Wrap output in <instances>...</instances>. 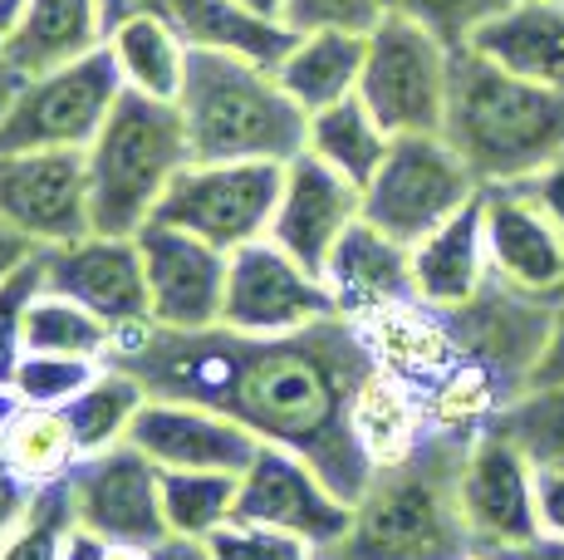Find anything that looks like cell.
I'll return each mask as SVG.
<instances>
[{
	"instance_id": "7dc6e473",
	"label": "cell",
	"mask_w": 564,
	"mask_h": 560,
	"mask_svg": "<svg viewBox=\"0 0 564 560\" xmlns=\"http://www.w3.org/2000/svg\"><path fill=\"white\" fill-rule=\"evenodd\" d=\"M535 502H540V531L564 541V472H535Z\"/></svg>"
},
{
	"instance_id": "2e32d148",
	"label": "cell",
	"mask_w": 564,
	"mask_h": 560,
	"mask_svg": "<svg viewBox=\"0 0 564 560\" xmlns=\"http://www.w3.org/2000/svg\"><path fill=\"white\" fill-rule=\"evenodd\" d=\"M123 443L138 448L162 472H236V477L265 448L241 418L221 413L212 403L162 398V394H148V403L138 408Z\"/></svg>"
},
{
	"instance_id": "7402d4cb",
	"label": "cell",
	"mask_w": 564,
	"mask_h": 560,
	"mask_svg": "<svg viewBox=\"0 0 564 560\" xmlns=\"http://www.w3.org/2000/svg\"><path fill=\"white\" fill-rule=\"evenodd\" d=\"M466 50L516 79L564 89V0H506L466 35Z\"/></svg>"
},
{
	"instance_id": "c3c4849f",
	"label": "cell",
	"mask_w": 564,
	"mask_h": 560,
	"mask_svg": "<svg viewBox=\"0 0 564 560\" xmlns=\"http://www.w3.org/2000/svg\"><path fill=\"white\" fill-rule=\"evenodd\" d=\"M172 0H99V15H104V40L113 35L118 25L128 20H143V15H167Z\"/></svg>"
},
{
	"instance_id": "f907efd6",
	"label": "cell",
	"mask_w": 564,
	"mask_h": 560,
	"mask_svg": "<svg viewBox=\"0 0 564 560\" xmlns=\"http://www.w3.org/2000/svg\"><path fill=\"white\" fill-rule=\"evenodd\" d=\"M25 6H30V0H0V50H6V40L15 35V25H20V15H25Z\"/></svg>"
},
{
	"instance_id": "7a4b0ae2",
	"label": "cell",
	"mask_w": 564,
	"mask_h": 560,
	"mask_svg": "<svg viewBox=\"0 0 564 560\" xmlns=\"http://www.w3.org/2000/svg\"><path fill=\"white\" fill-rule=\"evenodd\" d=\"M442 138L457 148L481 187H516L564 158V89L516 79L457 45Z\"/></svg>"
},
{
	"instance_id": "ba28073f",
	"label": "cell",
	"mask_w": 564,
	"mask_h": 560,
	"mask_svg": "<svg viewBox=\"0 0 564 560\" xmlns=\"http://www.w3.org/2000/svg\"><path fill=\"white\" fill-rule=\"evenodd\" d=\"M476 172L442 133L393 138L383 168L364 187V222L403 246H417L447 217H457L471 197H481Z\"/></svg>"
},
{
	"instance_id": "ab89813d",
	"label": "cell",
	"mask_w": 564,
	"mask_h": 560,
	"mask_svg": "<svg viewBox=\"0 0 564 560\" xmlns=\"http://www.w3.org/2000/svg\"><path fill=\"white\" fill-rule=\"evenodd\" d=\"M206 560H319L310 541L285 531H270V526H251V521H226L221 531H212L202 541Z\"/></svg>"
},
{
	"instance_id": "ffe728a7",
	"label": "cell",
	"mask_w": 564,
	"mask_h": 560,
	"mask_svg": "<svg viewBox=\"0 0 564 560\" xmlns=\"http://www.w3.org/2000/svg\"><path fill=\"white\" fill-rule=\"evenodd\" d=\"M486 251L506 286L564 300V231L520 187H486Z\"/></svg>"
},
{
	"instance_id": "b9f144b4",
	"label": "cell",
	"mask_w": 564,
	"mask_h": 560,
	"mask_svg": "<svg viewBox=\"0 0 564 560\" xmlns=\"http://www.w3.org/2000/svg\"><path fill=\"white\" fill-rule=\"evenodd\" d=\"M501 6H506V0H398V10H403V15L432 25L442 40H447V45H466V35H471L486 15H496Z\"/></svg>"
},
{
	"instance_id": "30bf717a",
	"label": "cell",
	"mask_w": 564,
	"mask_h": 560,
	"mask_svg": "<svg viewBox=\"0 0 564 560\" xmlns=\"http://www.w3.org/2000/svg\"><path fill=\"white\" fill-rule=\"evenodd\" d=\"M74 506V526L99 536L108 546H172L167 516H162V472L138 448L118 443L89 452L64 477Z\"/></svg>"
},
{
	"instance_id": "f5cc1de1",
	"label": "cell",
	"mask_w": 564,
	"mask_h": 560,
	"mask_svg": "<svg viewBox=\"0 0 564 560\" xmlns=\"http://www.w3.org/2000/svg\"><path fill=\"white\" fill-rule=\"evenodd\" d=\"M241 6L260 10V15H270V20H285V0H241Z\"/></svg>"
},
{
	"instance_id": "681fc988",
	"label": "cell",
	"mask_w": 564,
	"mask_h": 560,
	"mask_svg": "<svg viewBox=\"0 0 564 560\" xmlns=\"http://www.w3.org/2000/svg\"><path fill=\"white\" fill-rule=\"evenodd\" d=\"M506 560H564V541L560 536H540V541L506 551Z\"/></svg>"
},
{
	"instance_id": "9c48e42d",
	"label": "cell",
	"mask_w": 564,
	"mask_h": 560,
	"mask_svg": "<svg viewBox=\"0 0 564 560\" xmlns=\"http://www.w3.org/2000/svg\"><path fill=\"white\" fill-rule=\"evenodd\" d=\"M280 182L285 163H187L172 177L153 222L192 231L231 256L270 236Z\"/></svg>"
},
{
	"instance_id": "8992f818",
	"label": "cell",
	"mask_w": 564,
	"mask_h": 560,
	"mask_svg": "<svg viewBox=\"0 0 564 560\" xmlns=\"http://www.w3.org/2000/svg\"><path fill=\"white\" fill-rule=\"evenodd\" d=\"M6 109H0V153H30V148H89L113 114L118 94L128 89L118 60L108 50H89L45 74H15Z\"/></svg>"
},
{
	"instance_id": "6da1fadb",
	"label": "cell",
	"mask_w": 564,
	"mask_h": 560,
	"mask_svg": "<svg viewBox=\"0 0 564 560\" xmlns=\"http://www.w3.org/2000/svg\"><path fill=\"white\" fill-rule=\"evenodd\" d=\"M108 359L133 369L148 394L192 398L241 418L260 443L305 457L344 502H359L373 462L354 433V398L378 369L354 320L334 315L300 335L251 340L212 330H118Z\"/></svg>"
},
{
	"instance_id": "4fadbf2b",
	"label": "cell",
	"mask_w": 564,
	"mask_h": 560,
	"mask_svg": "<svg viewBox=\"0 0 564 560\" xmlns=\"http://www.w3.org/2000/svg\"><path fill=\"white\" fill-rule=\"evenodd\" d=\"M231 521L270 526L310 541L314 551H329L349 536L354 506L310 467L305 457H295L290 448L265 443L256 452V462L241 472V492H236V516Z\"/></svg>"
},
{
	"instance_id": "52a82bcc",
	"label": "cell",
	"mask_w": 564,
	"mask_h": 560,
	"mask_svg": "<svg viewBox=\"0 0 564 560\" xmlns=\"http://www.w3.org/2000/svg\"><path fill=\"white\" fill-rule=\"evenodd\" d=\"M452 50L432 25L403 15H383V25L368 30V55L359 99L393 138L442 133L452 89Z\"/></svg>"
},
{
	"instance_id": "d4e9b609",
	"label": "cell",
	"mask_w": 564,
	"mask_h": 560,
	"mask_svg": "<svg viewBox=\"0 0 564 560\" xmlns=\"http://www.w3.org/2000/svg\"><path fill=\"white\" fill-rule=\"evenodd\" d=\"M104 45L99 0H30L15 35L0 50L10 74H45Z\"/></svg>"
},
{
	"instance_id": "484cf974",
	"label": "cell",
	"mask_w": 564,
	"mask_h": 560,
	"mask_svg": "<svg viewBox=\"0 0 564 560\" xmlns=\"http://www.w3.org/2000/svg\"><path fill=\"white\" fill-rule=\"evenodd\" d=\"M359 330H364V344H368V354H373L378 369L398 374V379L417 384V389L462 359L457 340H452L447 320H442V310H427L422 300L383 310V315L364 320Z\"/></svg>"
},
{
	"instance_id": "7bdbcfd3",
	"label": "cell",
	"mask_w": 564,
	"mask_h": 560,
	"mask_svg": "<svg viewBox=\"0 0 564 560\" xmlns=\"http://www.w3.org/2000/svg\"><path fill=\"white\" fill-rule=\"evenodd\" d=\"M172 551H177V541L162 546V551H148V546H108V541H99V536H89V531L74 526L64 560H172Z\"/></svg>"
},
{
	"instance_id": "bcb514c9",
	"label": "cell",
	"mask_w": 564,
	"mask_h": 560,
	"mask_svg": "<svg viewBox=\"0 0 564 560\" xmlns=\"http://www.w3.org/2000/svg\"><path fill=\"white\" fill-rule=\"evenodd\" d=\"M545 384H564V300L555 305V320H550L545 354L535 359V369H530L525 389H545Z\"/></svg>"
},
{
	"instance_id": "db71d44e",
	"label": "cell",
	"mask_w": 564,
	"mask_h": 560,
	"mask_svg": "<svg viewBox=\"0 0 564 560\" xmlns=\"http://www.w3.org/2000/svg\"><path fill=\"white\" fill-rule=\"evenodd\" d=\"M466 560H506V556H486V551H476V556H466Z\"/></svg>"
},
{
	"instance_id": "d6986e66",
	"label": "cell",
	"mask_w": 564,
	"mask_h": 560,
	"mask_svg": "<svg viewBox=\"0 0 564 560\" xmlns=\"http://www.w3.org/2000/svg\"><path fill=\"white\" fill-rule=\"evenodd\" d=\"M364 217V192L354 187L344 172H334L319 158L300 153L285 163V182H280L275 222H270V241L290 251L305 271L324 276L329 271L334 246L344 241L354 222Z\"/></svg>"
},
{
	"instance_id": "1f68e13d",
	"label": "cell",
	"mask_w": 564,
	"mask_h": 560,
	"mask_svg": "<svg viewBox=\"0 0 564 560\" xmlns=\"http://www.w3.org/2000/svg\"><path fill=\"white\" fill-rule=\"evenodd\" d=\"M506 384L476 359H457L442 369L432 384H422V408H427V428L442 438H476L506 403Z\"/></svg>"
},
{
	"instance_id": "ee69618b",
	"label": "cell",
	"mask_w": 564,
	"mask_h": 560,
	"mask_svg": "<svg viewBox=\"0 0 564 560\" xmlns=\"http://www.w3.org/2000/svg\"><path fill=\"white\" fill-rule=\"evenodd\" d=\"M516 187L525 192V197L535 202V207L545 212V217H550V222H555L560 231H564V158H555V163H550V168H540L535 177L516 182Z\"/></svg>"
},
{
	"instance_id": "603a6c76",
	"label": "cell",
	"mask_w": 564,
	"mask_h": 560,
	"mask_svg": "<svg viewBox=\"0 0 564 560\" xmlns=\"http://www.w3.org/2000/svg\"><path fill=\"white\" fill-rule=\"evenodd\" d=\"M491 280V251H486V192L471 197L457 217L427 231L412 246V286L427 310H457Z\"/></svg>"
},
{
	"instance_id": "f546056e",
	"label": "cell",
	"mask_w": 564,
	"mask_h": 560,
	"mask_svg": "<svg viewBox=\"0 0 564 560\" xmlns=\"http://www.w3.org/2000/svg\"><path fill=\"white\" fill-rule=\"evenodd\" d=\"M143 403H148L143 379H138L133 369H123V364L104 359V369L94 374V379L84 384V389L74 394L59 413H64V423H69L79 452L89 457V452H104V448L123 443Z\"/></svg>"
},
{
	"instance_id": "7c38bea8",
	"label": "cell",
	"mask_w": 564,
	"mask_h": 560,
	"mask_svg": "<svg viewBox=\"0 0 564 560\" xmlns=\"http://www.w3.org/2000/svg\"><path fill=\"white\" fill-rule=\"evenodd\" d=\"M0 222L30 246H69L94 231L89 158L84 148H30L0 153Z\"/></svg>"
},
{
	"instance_id": "8fae6325",
	"label": "cell",
	"mask_w": 564,
	"mask_h": 560,
	"mask_svg": "<svg viewBox=\"0 0 564 560\" xmlns=\"http://www.w3.org/2000/svg\"><path fill=\"white\" fill-rule=\"evenodd\" d=\"M334 295L324 276L305 271L290 251H280L270 236L231 251V271H226V305L221 325L251 340L300 335V330L334 320Z\"/></svg>"
},
{
	"instance_id": "8d00e7d4",
	"label": "cell",
	"mask_w": 564,
	"mask_h": 560,
	"mask_svg": "<svg viewBox=\"0 0 564 560\" xmlns=\"http://www.w3.org/2000/svg\"><path fill=\"white\" fill-rule=\"evenodd\" d=\"M74 536V506H69V487L50 482L35 492L30 511L15 521V531L0 541V560H64Z\"/></svg>"
},
{
	"instance_id": "277c9868",
	"label": "cell",
	"mask_w": 564,
	"mask_h": 560,
	"mask_svg": "<svg viewBox=\"0 0 564 560\" xmlns=\"http://www.w3.org/2000/svg\"><path fill=\"white\" fill-rule=\"evenodd\" d=\"M177 114L192 163H290L310 143V114L275 69L216 50H187Z\"/></svg>"
},
{
	"instance_id": "f6af8a7d",
	"label": "cell",
	"mask_w": 564,
	"mask_h": 560,
	"mask_svg": "<svg viewBox=\"0 0 564 560\" xmlns=\"http://www.w3.org/2000/svg\"><path fill=\"white\" fill-rule=\"evenodd\" d=\"M35 482H25L15 467H10L6 457H0V541H6L10 531H15V521L30 511V502H35Z\"/></svg>"
},
{
	"instance_id": "9a60e30c",
	"label": "cell",
	"mask_w": 564,
	"mask_h": 560,
	"mask_svg": "<svg viewBox=\"0 0 564 560\" xmlns=\"http://www.w3.org/2000/svg\"><path fill=\"white\" fill-rule=\"evenodd\" d=\"M442 320H447L462 359H476L481 369H491L506 384V394H516L525 389L535 359L545 354L555 305L530 295V290L506 286L501 276H491L466 305L442 310Z\"/></svg>"
},
{
	"instance_id": "60d3db41",
	"label": "cell",
	"mask_w": 564,
	"mask_h": 560,
	"mask_svg": "<svg viewBox=\"0 0 564 560\" xmlns=\"http://www.w3.org/2000/svg\"><path fill=\"white\" fill-rule=\"evenodd\" d=\"M398 0H285V25L290 30H349V35H368L393 15Z\"/></svg>"
},
{
	"instance_id": "f1b7e54d",
	"label": "cell",
	"mask_w": 564,
	"mask_h": 560,
	"mask_svg": "<svg viewBox=\"0 0 564 560\" xmlns=\"http://www.w3.org/2000/svg\"><path fill=\"white\" fill-rule=\"evenodd\" d=\"M305 148L319 158V163L344 172V177L364 192L368 182H373V172L383 168L388 148H393V133H388V128L368 114V104L354 94V99H339V104H329V109L310 114V143Z\"/></svg>"
},
{
	"instance_id": "83f0119b",
	"label": "cell",
	"mask_w": 564,
	"mask_h": 560,
	"mask_svg": "<svg viewBox=\"0 0 564 560\" xmlns=\"http://www.w3.org/2000/svg\"><path fill=\"white\" fill-rule=\"evenodd\" d=\"M354 433H359V448L373 467H393V462L412 457L432 433L422 389L388 369H373L354 398Z\"/></svg>"
},
{
	"instance_id": "e0dca14e",
	"label": "cell",
	"mask_w": 564,
	"mask_h": 560,
	"mask_svg": "<svg viewBox=\"0 0 564 560\" xmlns=\"http://www.w3.org/2000/svg\"><path fill=\"white\" fill-rule=\"evenodd\" d=\"M138 251H143L148 310H153L158 330L221 325L231 256L216 251V246L202 241V236L177 231V226H162V222H148L143 231H138Z\"/></svg>"
},
{
	"instance_id": "5bb4252c",
	"label": "cell",
	"mask_w": 564,
	"mask_h": 560,
	"mask_svg": "<svg viewBox=\"0 0 564 560\" xmlns=\"http://www.w3.org/2000/svg\"><path fill=\"white\" fill-rule=\"evenodd\" d=\"M457 506L466 531H471V546L486 556H506L545 536L535 502V467L496 433H476L466 443L457 472Z\"/></svg>"
},
{
	"instance_id": "836d02e7",
	"label": "cell",
	"mask_w": 564,
	"mask_h": 560,
	"mask_svg": "<svg viewBox=\"0 0 564 560\" xmlns=\"http://www.w3.org/2000/svg\"><path fill=\"white\" fill-rule=\"evenodd\" d=\"M0 457H6L25 482L50 487V482L69 477V467L84 457V452L74 443V433H69L59 408L20 403V413L10 418V428L0 433Z\"/></svg>"
},
{
	"instance_id": "d6a6232c",
	"label": "cell",
	"mask_w": 564,
	"mask_h": 560,
	"mask_svg": "<svg viewBox=\"0 0 564 560\" xmlns=\"http://www.w3.org/2000/svg\"><path fill=\"white\" fill-rule=\"evenodd\" d=\"M486 433L506 438L535 472H564V384L516 389L496 408Z\"/></svg>"
},
{
	"instance_id": "4dcf8cb0",
	"label": "cell",
	"mask_w": 564,
	"mask_h": 560,
	"mask_svg": "<svg viewBox=\"0 0 564 560\" xmlns=\"http://www.w3.org/2000/svg\"><path fill=\"white\" fill-rule=\"evenodd\" d=\"M108 50H113L118 74H123L128 89L177 104L182 69H187V40L177 35V25L167 15H143V20L118 25L108 35Z\"/></svg>"
},
{
	"instance_id": "5b68a950",
	"label": "cell",
	"mask_w": 564,
	"mask_h": 560,
	"mask_svg": "<svg viewBox=\"0 0 564 560\" xmlns=\"http://www.w3.org/2000/svg\"><path fill=\"white\" fill-rule=\"evenodd\" d=\"M89 222L99 236H138L158 217L172 177L192 163L177 104L123 89L89 148Z\"/></svg>"
},
{
	"instance_id": "74e56055",
	"label": "cell",
	"mask_w": 564,
	"mask_h": 560,
	"mask_svg": "<svg viewBox=\"0 0 564 560\" xmlns=\"http://www.w3.org/2000/svg\"><path fill=\"white\" fill-rule=\"evenodd\" d=\"M45 290V251H30L15 271L0 276V384L15 379L25 359V315Z\"/></svg>"
},
{
	"instance_id": "e575fe53",
	"label": "cell",
	"mask_w": 564,
	"mask_h": 560,
	"mask_svg": "<svg viewBox=\"0 0 564 560\" xmlns=\"http://www.w3.org/2000/svg\"><path fill=\"white\" fill-rule=\"evenodd\" d=\"M236 492H241L236 472H162V516L172 541L202 546L212 531H221L236 516Z\"/></svg>"
},
{
	"instance_id": "cb8c5ba5",
	"label": "cell",
	"mask_w": 564,
	"mask_h": 560,
	"mask_svg": "<svg viewBox=\"0 0 564 560\" xmlns=\"http://www.w3.org/2000/svg\"><path fill=\"white\" fill-rule=\"evenodd\" d=\"M167 20L187 40V50H216V55L251 60L265 69H280V60L300 40V30H290L285 20L260 15L241 0H172Z\"/></svg>"
},
{
	"instance_id": "4316f807",
	"label": "cell",
	"mask_w": 564,
	"mask_h": 560,
	"mask_svg": "<svg viewBox=\"0 0 564 560\" xmlns=\"http://www.w3.org/2000/svg\"><path fill=\"white\" fill-rule=\"evenodd\" d=\"M364 55L368 35L349 30H305L285 60H280L275 79L305 114H319L339 99H354L364 79Z\"/></svg>"
},
{
	"instance_id": "f35d334b",
	"label": "cell",
	"mask_w": 564,
	"mask_h": 560,
	"mask_svg": "<svg viewBox=\"0 0 564 560\" xmlns=\"http://www.w3.org/2000/svg\"><path fill=\"white\" fill-rule=\"evenodd\" d=\"M99 369H104V359H74V354H30L25 349V359H20L10 389L20 394V403L64 408Z\"/></svg>"
},
{
	"instance_id": "3957f363",
	"label": "cell",
	"mask_w": 564,
	"mask_h": 560,
	"mask_svg": "<svg viewBox=\"0 0 564 560\" xmlns=\"http://www.w3.org/2000/svg\"><path fill=\"white\" fill-rule=\"evenodd\" d=\"M471 438L427 433L412 457L378 467L354 502V526L319 560H466L476 556L457 506V472Z\"/></svg>"
},
{
	"instance_id": "816d5d0a",
	"label": "cell",
	"mask_w": 564,
	"mask_h": 560,
	"mask_svg": "<svg viewBox=\"0 0 564 560\" xmlns=\"http://www.w3.org/2000/svg\"><path fill=\"white\" fill-rule=\"evenodd\" d=\"M20 413V394L10 389V384H0V433H6L10 428V418Z\"/></svg>"
},
{
	"instance_id": "d590c367",
	"label": "cell",
	"mask_w": 564,
	"mask_h": 560,
	"mask_svg": "<svg viewBox=\"0 0 564 560\" xmlns=\"http://www.w3.org/2000/svg\"><path fill=\"white\" fill-rule=\"evenodd\" d=\"M25 349L30 354H74V359H108L113 330L79 300L59 290H40L25 315Z\"/></svg>"
},
{
	"instance_id": "ac0fdd59",
	"label": "cell",
	"mask_w": 564,
	"mask_h": 560,
	"mask_svg": "<svg viewBox=\"0 0 564 560\" xmlns=\"http://www.w3.org/2000/svg\"><path fill=\"white\" fill-rule=\"evenodd\" d=\"M45 290L79 300L84 310L104 320L108 330H133L153 325L148 310V271L138 236H79L69 246H50L45 251Z\"/></svg>"
},
{
	"instance_id": "44dd1931",
	"label": "cell",
	"mask_w": 564,
	"mask_h": 560,
	"mask_svg": "<svg viewBox=\"0 0 564 560\" xmlns=\"http://www.w3.org/2000/svg\"><path fill=\"white\" fill-rule=\"evenodd\" d=\"M324 286L334 295V310L354 325L383 315L393 305H412L417 286H412V246L383 236L378 226H368L364 217L344 231V241L334 246Z\"/></svg>"
}]
</instances>
